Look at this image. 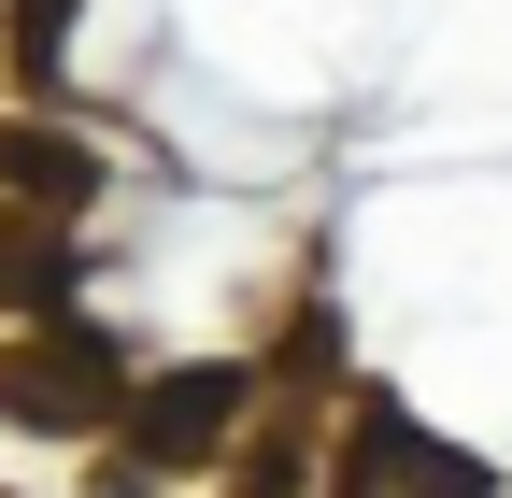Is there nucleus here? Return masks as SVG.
<instances>
[{
  "mask_svg": "<svg viewBox=\"0 0 512 498\" xmlns=\"http://www.w3.org/2000/svg\"><path fill=\"white\" fill-rule=\"evenodd\" d=\"M100 385H114V342L100 328H57V342L0 356V413L15 427H100Z\"/></svg>",
  "mask_w": 512,
  "mask_h": 498,
  "instance_id": "obj_1",
  "label": "nucleus"
},
{
  "mask_svg": "<svg viewBox=\"0 0 512 498\" xmlns=\"http://www.w3.org/2000/svg\"><path fill=\"white\" fill-rule=\"evenodd\" d=\"M242 413V370H171V385L143 399V456L171 470V456H214V427Z\"/></svg>",
  "mask_w": 512,
  "mask_h": 498,
  "instance_id": "obj_2",
  "label": "nucleus"
},
{
  "mask_svg": "<svg viewBox=\"0 0 512 498\" xmlns=\"http://www.w3.org/2000/svg\"><path fill=\"white\" fill-rule=\"evenodd\" d=\"M0 185H43V200H86V143H57V129H0Z\"/></svg>",
  "mask_w": 512,
  "mask_h": 498,
  "instance_id": "obj_3",
  "label": "nucleus"
},
{
  "mask_svg": "<svg viewBox=\"0 0 512 498\" xmlns=\"http://www.w3.org/2000/svg\"><path fill=\"white\" fill-rule=\"evenodd\" d=\"M0 299H57V228H15V214H0Z\"/></svg>",
  "mask_w": 512,
  "mask_h": 498,
  "instance_id": "obj_4",
  "label": "nucleus"
}]
</instances>
